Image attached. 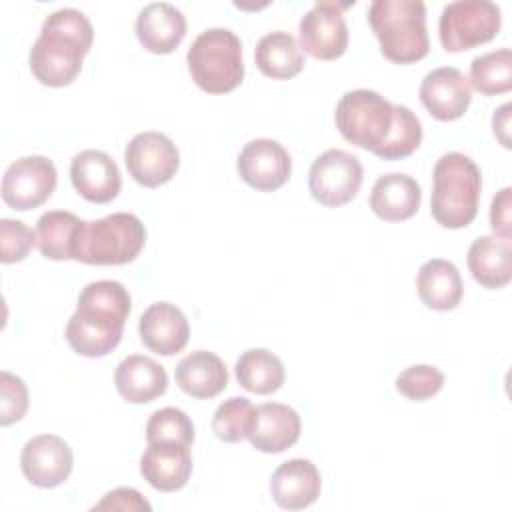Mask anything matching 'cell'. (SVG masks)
<instances>
[{
    "instance_id": "obj_1",
    "label": "cell",
    "mask_w": 512,
    "mask_h": 512,
    "mask_svg": "<svg viewBox=\"0 0 512 512\" xmlns=\"http://www.w3.org/2000/svg\"><path fill=\"white\" fill-rule=\"evenodd\" d=\"M334 120L344 140L382 160L408 158L422 142L418 116L368 88L346 92L336 104Z\"/></svg>"
},
{
    "instance_id": "obj_2",
    "label": "cell",
    "mask_w": 512,
    "mask_h": 512,
    "mask_svg": "<svg viewBox=\"0 0 512 512\" xmlns=\"http://www.w3.org/2000/svg\"><path fill=\"white\" fill-rule=\"evenodd\" d=\"M132 310L130 294L116 280H96L82 288L76 312L66 324L70 348L86 358L110 354L122 340Z\"/></svg>"
},
{
    "instance_id": "obj_3",
    "label": "cell",
    "mask_w": 512,
    "mask_h": 512,
    "mask_svg": "<svg viewBox=\"0 0 512 512\" xmlns=\"http://www.w3.org/2000/svg\"><path fill=\"white\" fill-rule=\"evenodd\" d=\"M94 40L90 20L76 8L52 12L30 48V70L34 78L52 88L68 86L82 70V60Z\"/></svg>"
},
{
    "instance_id": "obj_4",
    "label": "cell",
    "mask_w": 512,
    "mask_h": 512,
    "mask_svg": "<svg viewBox=\"0 0 512 512\" xmlns=\"http://www.w3.org/2000/svg\"><path fill=\"white\" fill-rule=\"evenodd\" d=\"M432 218L450 230L468 226L478 214L482 176L476 162L462 152H446L432 172Z\"/></svg>"
},
{
    "instance_id": "obj_5",
    "label": "cell",
    "mask_w": 512,
    "mask_h": 512,
    "mask_svg": "<svg viewBox=\"0 0 512 512\" xmlns=\"http://www.w3.org/2000/svg\"><path fill=\"white\" fill-rule=\"evenodd\" d=\"M368 24L390 62H418L430 50L426 6L420 0H374L368 8Z\"/></svg>"
},
{
    "instance_id": "obj_6",
    "label": "cell",
    "mask_w": 512,
    "mask_h": 512,
    "mask_svg": "<svg viewBox=\"0 0 512 512\" xmlns=\"http://www.w3.org/2000/svg\"><path fill=\"white\" fill-rule=\"evenodd\" d=\"M146 228L136 214L114 212L100 220L82 222L74 260L94 266L132 262L144 248Z\"/></svg>"
},
{
    "instance_id": "obj_7",
    "label": "cell",
    "mask_w": 512,
    "mask_h": 512,
    "mask_svg": "<svg viewBox=\"0 0 512 512\" xmlns=\"http://www.w3.org/2000/svg\"><path fill=\"white\" fill-rule=\"evenodd\" d=\"M194 84L208 94L232 92L244 78L242 42L228 28H208L196 36L186 54Z\"/></svg>"
},
{
    "instance_id": "obj_8",
    "label": "cell",
    "mask_w": 512,
    "mask_h": 512,
    "mask_svg": "<svg viewBox=\"0 0 512 512\" xmlns=\"http://www.w3.org/2000/svg\"><path fill=\"white\" fill-rule=\"evenodd\" d=\"M502 24L500 8L490 0H456L444 6L438 20L446 52H464L490 42Z\"/></svg>"
},
{
    "instance_id": "obj_9",
    "label": "cell",
    "mask_w": 512,
    "mask_h": 512,
    "mask_svg": "<svg viewBox=\"0 0 512 512\" xmlns=\"http://www.w3.org/2000/svg\"><path fill=\"white\" fill-rule=\"evenodd\" d=\"M362 176V164L354 154L332 148L312 162L308 188L316 202L338 208L348 204L358 194Z\"/></svg>"
},
{
    "instance_id": "obj_10",
    "label": "cell",
    "mask_w": 512,
    "mask_h": 512,
    "mask_svg": "<svg viewBox=\"0 0 512 512\" xmlns=\"http://www.w3.org/2000/svg\"><path fill=\"white\" fill-rule=\"evenodd\" d=\"M128 174L146 188H156L170 182L180 166L176 144L162 132H140L124 150Z\"/></svg>"
},
{
    "instance_id": "obj_11",
    "label": "cell",
    "mask_w": 512,
    "mask_h": 512,
    "mask_svg": "<svg viewBox=\"0 0 512 512\" xmlns=\"http://www.w3.org/2000/svg\"><path fill=\"white\" fill-rule=\"evenodd\" d=\"M56 166L46 156H22L2 176V200L14 210H30L44 204L56 188Z\"/></svg>"
},
{
    "instance_id": "obj_12",
    "label": "cell",
    "mask_w": 512,
    "mask_h": 512,
    "mask_svg": "<svg viewBox=\"0 0 512 512\" xmlns=\"http://www.w3.org/2000/svg\"><path fill=\"white\" fill-rule=\"evenodd\" d=\"M348 4L318 0L298 24L300 48L316 60H336L348 48V26L342 10Z\"/></svg>"
},
{
    "instance_id": "obj_13",
    "label": "cell",
    "mask_w": 512,
    "mask_h": 512,
    "mask_svg": "<svg viewBox=\"0 0 512 512\" xmlns=\"http://www.w3.org/2000/svg\"><path fill=\"white\" fill-rule=\"evenodd\" d=\"M74 466L70 446L56 434L30 438L20 454L24 478L38 488H56L68 480Z\"/></svg>"
},
{
    "instance_id": "obj_14",
    "label": "cell",
    "mask_w": 512,
    "mask_h": 512,
    "mask_svg": "<svg viewBox=\"0 0 512 512\" xmlns=\"http://www.w3.org/2000/svg\"><path fill=\"white\" fill-rule=\"evenodd\" d=\"M236 168L248 186L262 192H272L288 182L292 160L280 142L272 138H256L244 144Z\"/></svg>"
},
{
    "instance_id": "obj_15",
    "label": "cell",
    "mask_w": 512,
    "mask_h": 512,
    "mask_svg": "<svg viewBox=\"0 0 512 512\" xmlns=\"http://www.w3.org/2000/svg\"><path fill=\"white\" fill-rule=\"evenodd\" d=\"M420 100L424 108L442 122L464 116L472 100L468 78L454 66H442L428 72L420 84Z\"/></svg>"
},
{
    "instance_id": "obj_16",
    "label": "cell",
    "mask_w": 512,
    "mask_h": 512,
    "mask_svg": "<svg viewBox=\"0 0 512 512\" xmlns=\"http://www.w3.org/2000/svg\"><path fill=\"white\" fill-rule=\"evenodd\" d=\"M70 180L76 192L94 204H106L120 192L122 178L116 162L102 150H82L72 158Z\"/></svg>"
},
{
    "instance_id": "obj_17",
    "label": "cell",
    "mask_w": 512,
    "mask_h": 512,
    "mask_svg": "<svg viewBox=\"0 0 512 512\" xmlns=\"http://www.w3.org/2000/svg\"><path fill=\"white\" fill-rule=\"evenodd\" d=\"M142 344L160 356H174L188 344L190 326L184 312L170 302L150 304L138 322Z\"/></svg>"
},
{
    "instance_id": "obj_18",
    "label": "cell",
    "mask_w": 512,
    "mask_h": 512,
    "mask_svg": "<svg viewBox=\"0 0 512 512\" xmlns=\"http://www.w3.org/2000/svg\"><path fill=\"white\" fill-rule=\"evenodd\" d=\"M300 430L302 422L294 408L280 402H266L254 408L248 440L260 452L278 454L298 442Z\"/></svg>"
},
{
    "instance_id": "obj_19",
    "label": "cell",
    "mask_w": 512,
    "mask_h": 512,
    "mask_svg": "<svg viewBox=\"0 0 512 512\" xmlns=\"http://www.w3.org/2000/svg\"><path fill=\"white\" fill-rule=\"evenodd\" d=\"M144 480L160 492H176L192 474L190 446L178 442H150L140 458Z\"/></svg>"
},
{
    "instance_id": "obj_20",
    "label": "cell",
    "mask_w": 512,
    "mask_h": 512,
    "mask_svg": "<svg viewBox=\"0 0 512 512\" xmlns=\"http://www.w3.org/2000/svg\"><path fill=\"white\" fill-rule=\"evenodd\" d=\"M322 478L314 462L292 458L280 464L270 478L272 500L284 510H302L320 496Z\"/></svg>"
},
{
    "instance_id": "obj_21",
    "label": "cell",
    "mask_w": 512,
    "mask_h": 512,
    "mask_svg": "<svg viewBox=\"0 0 512 512\" xmlns=\"http://www.w3.org/2000/svg\"><path fill=\"white\" fill-rule=\"evenodd\" d=\"M136 36L148 52L170 54L186 36V18L168 2H150L136 18Z\"/></svg>"
},
{
    "instance_id": "obj_22",
    "label": "cell",
    "mask_w": 512,
    "mask_h": 512,
    "mask_svg": "<svg viewBox=\"0 0 512 512\" xmlns=\"http://www.w3.org/2000/svg\"><path fill=\"white\" fill-rule=\"evenodd\" d=\"M114 384L124 400L132 404H146L166 392L168 374L164 366L150 356L132 354L116 366Z\"/></svg>"
},
{
    "instance_id": "obj_23",
    "label": "cell",
    "mask_w": 512,
    "mask_h": 512,
    "mask_svg": "<svg viewBox=\"0 0 512 512\" xmlns=\"http://www.w3.org/2000/svg\"><path fill=\"white\" fill-rule=\"evenodd\" d=\"M422 200L420 184L400 172H390L380 176L370 192L372 212L386 222H402L412 218Z\"/></svg>"
},
{
    "instance_id": "obj_24",
    "label": "cell",
    "mask_w": 512,
    "mask_h": 512,
    "mask_svg": "<svg viewBox=\"0 0 512 512\" xmlns=\"http://www.w3.org/2000/svg\"><path fill=\"white\" fill-rule=\"evenodd\" d=\"M468 270L472 278L488 288L496 290L510 282L512 278V244L510 238H500L496 234L476 238L468 248Z\"/></svg>"
},
{
    "instance_id": "obj_25",
    "label": "cell",
    "mask_w": 512,
    "mask_h": 512,
    "mask_svg": "<svg viewBox=\"0 0 512 512\" xmlns=\"http://www.w3.org/2000/svg\"><path fill=\"white\" fill-rule=\"evenodd\" d=\"M174 376L182 392L200 400L218 396L228 384V370L222 358L208 350H196L184 356L178 362Z\"/></svg>"
},
{
    "instance_id": "obj_26",
    "label": "cell",
    "mask_w": 512,
    "mask_h": 512,
    "mask_svg": "<svg viewBox=\"0 0 512 512\" xmlns=\"http://www.w3.org/2000/svg\"><path fill=\"white\" fill-rule=\"evenodd\" d=\"M416 288L420 300L438 312L454 310L460 304L464 292L458 268L444 258H432L420 266Z\"/></svg>"
},
{
    "instance_id": "obj_27",
    "label": "cell",
    "mask_w": 512,
    "mask_h": 512,
    "mask_svg": "<svg viewBox=\"0 0 512 512\" xmlns=\"http://www.w3.org/2000/svg\"><path fill=\"white\" fill-rule=\"evenodd\" d=\"M258 70L274 80L294 78L304 68V54L296 38L284 30L262 36L254 50Z\"/></svg>"
},
{
    "instance_id": "obj_28",
    "label": "cell",
    "mask_w": 512,
    "mask_h": 512,
    "mask_svg": "<svg viewBox=\"0 0 512 512\" xmlns=\"http://www.w3.org/2000/svg\"><path fill=\"white\" fill-rule=\"evenodd\" d=\"M76 214L66 210H50L36 222V246L48 260H74V246L82 228Z\"/></svg>"
},
{
    "instance_id": "obj_29",
    "label": "cell",
    "mask_w": 512,
    "mask_h": 512,
    "mask_svg": "<svg viewBox=\"0 0 512 512\" xmlns=\"http://www.w3.org/2000/svg\"><path fill=\"white\" fill-rule=\"evenodd\" d=\"M238 384L254 394H272L284 384L282 360L266 348L246 350L234 366Z\"/></svg>"
},
{
    "instance_id": "obj_30",
    "label": "cell",
    "mask_w": 512,
    "mask_h": 512,
    "mask_svg": "<svg viewBox=\"0 0 512 512\" xmlns=\"http://www.w3.org/2000/svg\"><path fill=\"white\" fill-rule=\"evenodd\" d=\"M470 82L484 96L504 94L512 88V52L500 48L476 56L470 64Z\"/></svg>"
},
{
    "instance_id": "obj_31",
    "label": "cell",
    "mask_w": 512,
    "mask_h": 512,
    "mask_svg": "<svg viewBox=\"0 0 512 512\" xmlns=\"http://www.w3.org/2000/svg\"><path fill=\"white\" fill-rule=\"evenodd\" d=\"M254 418V406L244 396H232L224 400L212 416V432L222 442H240L248 438Z\"/></svg>"
},
{
    "instance_id": "obj_32",
    "label": "cell",
    "mask_w": 512,
    "mask_h": 512,
    "mask_svg": "<svg viewBox=\"0 0 512 512\" xmlns=\"http://www.w3.org/2000/svg\"><path fill=\"white\" fill-rule=\"evenodd\" d=\"M146 440L150 442H178L192 446L194 424L188 414L180 408L166 406L156 410L146 422Z\"/></svg>"
},
{
    "instance_id": "obj_33",
    "label": "cell",
    "mask_w": 512,
    "mask_h": 512,
    "mask_svg": "<svg viewBox=\"0 0 512 512\" xmlns=\"http://www.w3.org/2000/svg\"><path fill=\"white\" fill-rule=\"evenodd\" d=\"M444 386V374L430 364H414L396 378V390L408 400L422 402L436 396Z\"/></svg>"
},
{
    "instance_id": "obj_34",
    "label": "cell",
    "mask_w": 512,
    "mask_h": 512,
    "mask_svg": "<svg viewBox=\"0 0 512 512\" xmlns=\"http://www.w3.org/2000/svg\"><path fill=\"white\" fill-rule=\"evenodd\" d=\"M34 244L36 234L22 220H0V260L4 264L24 260Z\"/></svg>"
},
{
    "instance_id": "obj_35",
    "label": "cell",
    "mask_w": 512,
    "mask_h": 512,
    "mask_svg": "<svg viewBox=\"0 0 512 512\" xmlns=\"http://www.w3.org/2000/svg\"><path fill=\"white\" fill-rule=\"evenodd\" d=\"M28 410V388L24 380L6 370L0 372V424L10 426Z\"/></svg>"
},
{
    "instance_id": "obj_36",
    "label": "cell",
    "mask_w": 512,
    "mask_h": 512,
    "mask_svg": "<svg viewBox=\"0 0 512 512\" xmlns=\"http://www.w3.org/2000/svg\"><path fill=\"white\" fill-rule=\"evenodd\" d=\"M150 502L134 488H114L108 494H104V498L92 506V510H122V512H150Z\"/></svg>"
},
{
    "instance_id": "obj_37",
    "label": "cell",
    "mask_w": 512,
    "mask_h": 512,
    "mask_svg": "<svg viewBox=\"0 0 512 512\" xmlns=\"http://www.w3.org/2000/svg\"><path fill=\"white\" fill-rule=\"evenodd\" d=\"M510 210H512V188L506 186L492 198V206H490V226L494 234L500 238L512 236Z\"/></svg>"
},
{
    "instance_id": "obj_38",
    "label": "cell",
    "mask_w": 512,
    "mask_h": 512,
    "mask_svg": "<svg viewBox=\"0 0 512 512\" xmlns=\"http://www.w3.org/2000/svg\"><path fill=\"white\" fill-rule=\"evenodd\" d=\"M510 110H512V104L506 102L492 116L494 136L500 140L504 148H510Z\"/></svg>"
}]
</instances>
